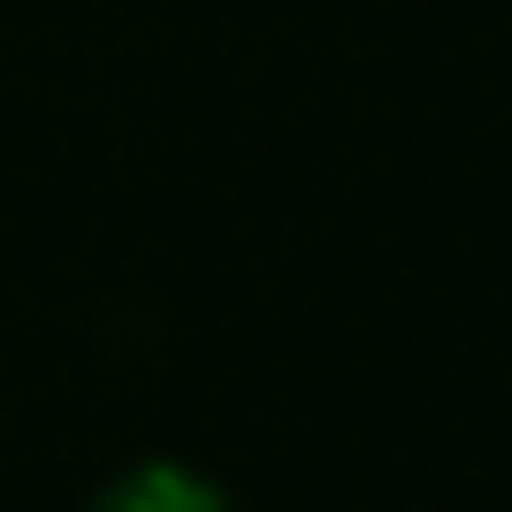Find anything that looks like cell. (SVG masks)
<instances>
[{"instance_id":"1","label":"cell","mask_w":512,"mask_h":512,"mask_svg":"<svg viewBox=\"0 0 512 512\" xmlns=\"http://www.w3.org/2000/svg\"><path fill=\"white\" fill-rule=\"evenodd\" d=\"M84 512H236V504L202 471H185V462H135V471H118Z\"/></svg>"}]
</instances>
